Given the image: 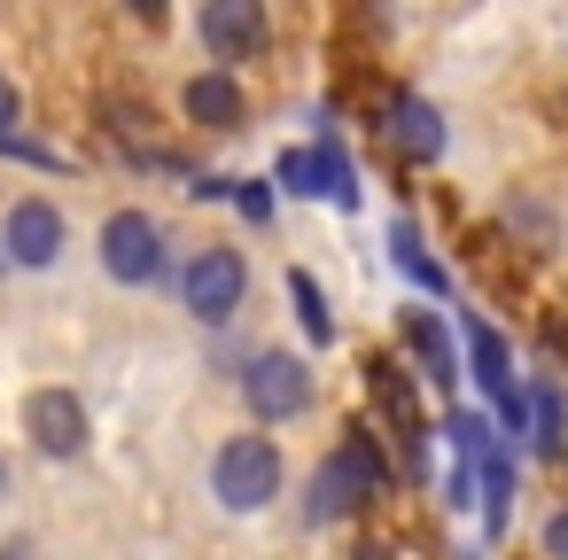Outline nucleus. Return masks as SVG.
<instances>
[{"mask_svg": "<svg viewBox=\"0 0 568 560\" xmlns=\"http://www.w3.org/2000/svg\"><path fill=\"white\" fill-rule=\"evenodd\" d=\"M203 490H211V506H219L226 521H250V513H265V506L288 490V459H281V444L250 420V428H234V436L211 444Z\"/></svg>", "mask_w": 568, "mask_h": 560, "instance_id": "1", "label": "nucleus"}, {"mask_svg": "<svg viewBox=\"0 0 568 560\" xmlns=\"http://www.w3.org/2000/svg\"><path fill=\"white\" fill-rule=\"evenodd\" d=\"M397 475H389V451L374 428H351L335 436V451L304 475V529H327V521H351L366 498H382Z\"/></svg>", "mask_w": 568, "mask_h": 560, "instance_id": "2", "label": "nucleus"}, {"mask_svg": "<svg viewBox=\"0 0 568 560\" xmlns=\"http://www.w3.org/2000/svg\"><path fill=\"white\" fill-rule=\"evenodd\" d=\"M172 296L195 327H234V312L250 304V257L234 242H195L180 265H172Z\"/></svg>", "mask_w": 568, "mask_h": 560, "instance_id": "3", "label": "nucleus"}, {"mask_svg": "<svg viewBox=\"0 0 568 560\" xmlns=\"http://www.w3.org/2000/svg\"><path fill=\"white\" fill-rule=\"evenodd\" d=\"M94 265H102V281H110V288H133V296H141V288H164L180 257H172L164 218H149V211H133V203H125V211H110V218H102V234H94Z\"/></svg>", "mask_w": 568, "mask_h": 560, "instance_id": "4", "label": "nucleus"}, {"mask_svg": "<svg viewBox=\"0 0 568 560\" xmlns=\"http://www.w3.org/2000/svg\"><path fill=\"white\" fill-rule=\"evenodd\" d=\"M312 405H320V374H312L304 350L265 343V350L242 358V413H250L257 428H288V420H304Z\"/></svg>", "mask_w": 568, "mask_h": 560, "instance_id": "5", "label": "nucleus"}, {"mask_svg": "<svg viewBox=\"0 0 568 560\" xmlns=\"http://www.w3.org/2000/svg\"><path fill=\"white\" fill-rule=\"evenodd\" d=\"M195 40L226 71L265 63L273 55V0H195Z\"/></svg>", "mask_w": 568, "mask_h": 560, "instance_id": "6", "label": "nucleus"}, {"mask_svg": "<svg viewBox=\"0 0 568 560\" xmlns=\"http://www.w3.org/2000/svg\"><path fill=\"white\" fill-rule=\"evenodd\" d=\"M0 257H9V273H55V265L71 257V218H63V203L17 195L9 211H0Z\"/></svg>", "mask_w": 568, "mask_h": 560, "instance_id": "7", "label": "nucleus"}, {"mask_svg": "<svg viewBox=\"0 0 568 560\" xmlns=\"http://www.w3.org/2000/svg\"><path fill=\"white\" fill-rule=\"evenodd\" d=\"M17 428H24V444H32L40 459H87V451H94L87 397H79V389H63V381H48V389H24V405H17Z\"/></svg>", "mask_w": 568, "mask_h": 560, "instance_id": "8", "label": "nucleus"}, {"mask_svg": "<svg viewBox=\"0 0 568 560\" xmlns=\"http://www.w3.org/2000/svg\"><path fill=\"white\" fill-rule=\"evenodd\" d=\"M180 118H187L195 133H242V118H250V86H242V71H226V63L187 71V79H180Z\"/></svg>", "mask_w": 568, "mask_h": 560, "instance_id": "9", "label": "nucleus"}, {"mask_svg": "<svg viewBox=\"0 0 568 560\" xmlns=\"http://www.w3.org/2000/svg\"><path fill=\"white\" fill-rule=\"evenodd\" d=\"M397 335H405V350L420 358V381H436V389H452L467 366H459V350H452V327H444V312L436 304H405L397 312Z\"/></svg>", "mask_w": 568, "mask_h": 560, "instance_id": "10", "label": "nucleus"}, {"mask_svg": "<svg viewBox=\"0 0 568 560\" xmlns=\"http://www.w3.org/2000/svg\"><path fill=\"white\" fill-rule=\"evenodd\" d=\"M382 133H389V149H397L405 164H436V156L452 149V133H444V110H436L428 94H397Z\"/></svg>", "mask_w": 568, "mask_h": 560, "instance_id": "11", "label": "nucleus"}, {"mask_svg": "<svg viewBox=\"0 0 568 560\" xmlns=\"http://www.w3.org/2000/svg\"><path fill=\"white\" fill-rule=\"evenodd\" d=\"M389 265H397V273L428 296V304H452V273L420 250V226H413V218H389Z\"/></svg>", "mask_w": 568, "mask_h": 560, "instance_id": "12", "label": "nucleus"}, {"mask_svg": "<svg viewBox=\"0 0 568 560\" xmlns=\"http://www.w3.org/2000/svg\"><path fill=\"white\" fill-rule=\"evenodd\" d=\"M537 459H560V444H568V397L552 389V381H537L529 389V436H521Z\"/></svg>", "mask_w": 568, "mask_h": 560, "instance_id": "13", "label": "nucleus"}, {"mask_svg": "<svg viewBox=\"0 0 568 560\" xmlns=\"http://www.w3.org/2000/svg\"><path fill=\"white\" fill-rule=\"evenodd\" d=\"M288 312H296V327L312 335V350H327L335 343V312H327V288L304 273V265H288Z\"/></svg>", "mask_w": 568, "mask_h": 560, "instance_id": "14", "label": "nucleus"}, {"mask_svg": "<svg viewBox=\"0 0 568 560\" xmlns=\"http://www.w3.org/2000/svg\"><path fill=\"white\" fill-rule=\"evenodd\" d=\"M475 482H483V529L506 537V521H514V459L506 451H483L475 459Z\"/></svg>", "mask_w": 568, "mask_h": 560, "instance_id": "15", "label": "nucleus"}, {"mask_svg": "<svg viewBox=\"0 0 568 560\" xmlns=\"http://www.w3.org/2000/svg\"><path fill=\"white\" fill-rule=\"evenodd\" d=\"M312 149H320V203H335V211H358V172L343 164V149H335V133H320Z\"/></svg>", "mask_w": 568, "mask_h": 560, "instance_id": "16", "label": "nucleus"}, {"mask_svg": "<svg viewBox=\"0 0 568 560\" xmlns=\"http://www.w3.org/2000/svg\"><path fill=\"white\" fill-rule=\"evenodd\" d=\"M444 444L459 459H483L490 451V413H444Z\"/></svg>", "mask_w": 568, "mask_h": 560, "instance_id": "17", "label": "nucleus"}, {"mask_svg": "<svg viewBox=\"0 0 568 560\" xmlns=\"http://www.w3.org/2000/svg\"><path fill=\"white\" fill-rule=\"evenodd\" d=\"M281 187L312 203V195H320V149H288V156H281Z\"/></svg>", "mask_w": 568, "mask_h": 560, "instance_id": "18", "label": "nucleus"}, {"mask_svg": "<svg viewBox=\"0 0 568 560\" xmlns=\"http://www.w3.org/2000/svg\"><path fill=\"white\" fill-rule=\"evenodd\" d=\"M226 195H234V211H242L250 226H273V187H265V180H226Z\"/></svg>", "mask_w": 568, "mask_h": 560, "instance_id": "19", "label": "nucleus"}, {"mask_svg": "<svg viewBox=\"0 0 568 560\" xmlns=\"http://www.w3.org/2000/svg\"><path fill=\"white\" fill-rule=\"evenodd\" d=\"M537 544H545V560H568V498L545 513V529H537Z\"/></svg>", "mask_w": 568, "mask_h": 560, "instance_id": "20", "label": "nucleus"}, {"mask_svg": "<svg viewBox=\"0 0 568 560\" xmlns=\"http://www.w3.org/2000/svg\"><path fill=\"white\" fill-rule=\"evenodd\" d=\"M118 9H125L133 24H149V32H164V24H172V0H118Z\"/></svg>", "mask_w": 568, "mask_h": 560, "instance_id": "21", "label": "nucleus"}, {"mask_svg": "<svg viewBox=\"0 0 568 560\" xmlns=\"http://www.w3.org/2000/svg\"><path fill=\"white\" fill-rule=\"evenodd\" d=\"M24 125V94H17V79L0 71V133H17Z\"/></svg>", "mask_w": 568, "mask_h": 560, "instance_id": "22", "label": "nucleus"}, {"mask_svg": "<svg viewBox=\"0 0 568 560\" xmlns=\"http://www.w3.org/2000/svg\"><path fill=\"white\" fill-rule=\"evenodd\" d=\"M0 560H32V544H9V552H0Z\"/></svg>", "mask_w": 568, "mask_h": 560, "instance_id": "23", "label": "nucleus"}, {"mask_svg": "<svg viewBox=\"0 0 568 560\" xmlns=\"http://www.w3.org/2000/svg\"><path fill=\"white\" fill-rule=\"evenodd\" d=\"M0 273H9V257H0Z\"/></svg>", "mask_w": 568, "mask_h": 560, "instance_id": "24", "label": "nucleus"}]
</instances>
